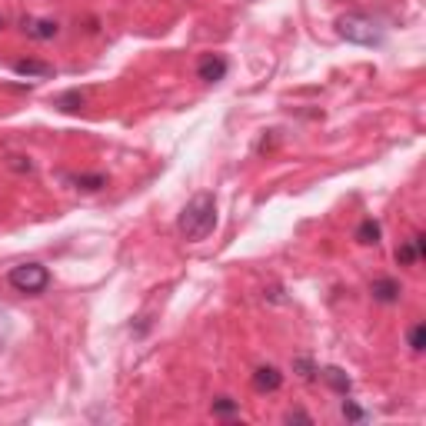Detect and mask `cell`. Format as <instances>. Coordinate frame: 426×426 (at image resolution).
I'll use <instances>...</instances> for the list:
<instances>
[{
	"instance_id": "3957f363",
	"label": "cell",
	"mask_w": 426,
	"mask_h": 426,
	"mask_svg": "<svg viewBox=\"0 0 426 426\" xmlns=\"http://www.w3.org/2000/svg\"><path fill=\"white\" fill-rule=\"evenodd\" d=\"M7 284H11L17 293L37 296L50 286V270H47L44 263H21V267H13L11 274H7Z\"/></svg>"
},
{
	"instance_id": "ffe728a7",
	"label": "cell",
	"mask_w": 426,
	"mask_h": 426,
	"mask_svg": "<svg viewBox=\"0 0 426 426\" xmlns=\"http://www.w3.org/2000/svg\"><path fill=\"white\" fill-rule=\"evenodd\" d=\"M286 423H313V416L303 413V410H290V413H286Z\"/></svg>"
},
{
	"instance_id": "8fae6325",
	"label": "cell",
	"mask_w": 426,
	"mask_h": 426,
	"mask_svg": "<svg viewBox=\"0 0 426 426\" xmlns=\"http://www.w3.org/2000/svg\"><path fill=\"white\" fill-rule=\"evenodd\" d=\"M380 223H376V220H363L360 227H357V243H363V247H376V243H380Z\"/></svg>"
},
{
	"instance_id": "52a82bcc",
	"label": "cell",
	"mask_w": 426,
	"mask_h": 426,
	"mask_svg": "<svg viewBox=\"0 0 426 426\" xmlns=\"http://www.w3.org/2000/svg\"><path fill=\"white\" fill-rule=\"evenodd\" d=\"M423 240H426L423 233H416L413 240H406L403 247H396V263H400V267H413V263L426 253V243Z\"/></svg>"
},
{
	"instance_id": "7c38bea8",
	"label": "cell",
	"mask_w": 426,
	"mask_h": 426,
	"mask_svg": "<svg viewBox=\"0 0 426 426\" xmlns=\"http://www.w3.org/2000/svg\"><path fill=\"white\" fill-rule=\"evenodd\" d=\"M67 180H70L77 190H87V194L100 190V186H107V176L103 174H77V176H67Z\"/></svg>"
},
{
	"instance_id": "ba28073f",
	"label": "cell",
	"mask_w": 426,
	"mask_h": 426,
	"mask_svg": "<svg viewBox=\"0 0 426 426\" xmlns=\"http://www.w3.org/2000/svg\"><path fill=\"white\" fill-rule=\"evenodd\" d=\"M57 21H37V17H27L23 21V33L30 37V40H54L57 37Z\"/></svg>"
},
{
	"instance_id": "9c48e42d",
	"label": "cell",
	"mask_w": 426,
	"mask_h": 426,
	"mask_svg": "<svg viewBox=\"0 0 426 426\" xmlns=\"http://www.w3.org/2000/svg\"><path fill=\"white\" fill-rule=\"evenodd\" d=\"M370 293L376 303H396L400 300V284H396L393 276H380V280H373Z\"/></svg>"
},
{
	"instance_id": "7a4b0ae2",
	"label": "cell",
	"mask_w": 426,
	"mask_h": 426,
	"mask_svg": "<svg viewBox=\"0 0 426 426\" xmlns=\"http://www.w3.org/2000/svg\"><path fill=\"white\" fill-rule=\"evenodd\" d=\"M337 33L347 40V44H360V47H380L383 44L380 23L373 21L370 13H360V11L343 13L337 21Z\"/></svg>"
},
{
	"instance_id": "277c9868",
	"label": "cell",
	"mask_w": 426,
	"mask_h": 426,
	"mask_svg": "<svg viewBox=\"0 0 426 426\" xmlns=\"http://www.w3.org/2000/svg\"><path fill=\"white\" fill-rule=\"evenodd\" d=\"M197 77L203 80V84H217V80H223L227 77V60L220 54H207V57H200V64H197Z\"/></svg>"
},
{
	"instance_id": "2e32d148",
	"label": "cell",
	"mask_w": 426,
	"mask_h": 426,
	"mask_svg": "<svg viewBox=\"0 0 426 426\" xmlns=\"http://www.w3.org/2000/svg\"><path fill=\"white\" fill-rule=\"evenodd\" d=\"M237 413H240L237 400H230V396H220V400H213V416H237Z\"/></svg>"
},
{
	"instance_id": "6da1fadb",
	"label": "cell",
	"mask_w": 426,
	"mask_h": 426,
	"mask_svg": "<svg viewBox=\"0 0 426 426\" xmlns=\"http://www.w3.org/2000/svg\"><path fill=\"white\" fill-rule=\"evenodd\" d=\"M176 227H180V233L186 240L194 243L210 237L213 227H217V200H213V194H197L190 200L184 207V213H180V220H176Z\"/></svg>"
},
{
	"instance_id": "5bb4252c",
	"label": "cell",
	"mask_w": 426,
	"mask_h": 426,
	"mask_svg": "<svg viewBox=\"0 0 426 426\" xmlns=\"http://www.w3.org/2000/svg\"><path fill=\"white\" fill-rule=\"evenodd\" d=\"M54 103H57L60 110H67V113H74V110L84 107V94H80V90H70V94H60Z\"/></svg>"
},
{
	"instance_id": "d6986e66",
	"label": "cell",
	"mask_w": 426,
	"mask_h": 426,
	"mask_svg": "<svg viewBox=\"0 0 426 426\" xmlns=\"http://www.w3.org/2000/svg\"><path fill=\"white\" fill-rule=\"evenodd\" d=\"M343 416L353 420V423H363V420H366V410H360L353 400H343Z\"/></svg>"
},
{
	"instance_id": "30bf717a",
	"label": "cell",
	"mask_w": 426,
	"mask_h": 426,
	"mask_svg": "<svg viewBox=\"0 0 426 426\" xmlns=\"http://www.w3.org/2000/svg\"><path fill=\"white\" fill-rule=\"evenodd\" d=\"M13 74L33 77V80H47V77H54V67L44 64V60H17V64H13Z\"/></svg>"
},
{
	"instance_id": "e0dca14e",
	"label": "cell",
	"mask_w": 426,
	"mask_h": 426,
	"mask_svg": "<svg viewBox=\"0 0 426 426\" xmlns=\"http://www.w3.org/2000/svg\"><path fill=\"white\" fill-rule=\"evenodd\" d=\"M11 310H7V306H0V350H4V343H7V340H11Z\"/></svg>"
},
{
	"instance_id": "ac0fdd59",
	"label": "cell",
	"mask_w": 426,
	"mask_h": 426,
	"mask_svg": "<svg viewBox=\"0 0 426 426\" xmlns=\"http://www.w3.org/2000/svg\"><path fill=\"white\" fill-rule=\"evenodd\" d=\"M7 167H11V170H17V174H33L30 157H17V153H13V157H7Z\"/></svg>"
},
{
	"instance_id": "8992f818",
	"label": "cell",
	"mask_w": 426,
	"mask_h": 426,
	"mask_svg": "<svg viewBox=\"0 0 426 426\" xmlns=\"http://www.w3.org/2000/svg\"><path fill=\"white\" fill-rule=\"evenodd\" d=\"M317 376H320V380H323V383H327L330 390H337L340 396H350V390H353V380H350V376H347V373H343V370H340V366H323V370H320Z\"/></svg>"
},
{
	"instance_id": "9a60e30c",
	"label": "cell",
	"mask_w": 426,
	"mask_h": 426,
	"mask_svg": "<svg viewBox=\"0 0 426 426\" xmlns=\"http://www.w3.org/2000/svg\"><path fill=\"white\" fill-rule=\"evenodd\" d=\"M406 340H410V350H413V353H423V347H426V327H423V323H413V327H410V333H406Z\"/></svg>"
},
{
	"instance_id": "5b68a950",
	"label": "cell",
	"mask_w": 426,
	"mask_h": 426,
	"mask_svg": "<svg viewBox=\"0 0 426 426\" xmlns=\"http://www.w3.org/2000/svg\"><path fill=\"white\" fill-rule=\"evenodd\" d=\"M253 386H257L260 393H276V390L284 386V373L276 370V366H257V373H253Z\"/></svg>"
},
{
	"instance_id": "4fadbf2b",
	"label": "cell",
	"mask_w": 426,
	"mask_h": 426,
	"mask_svg": "<svg viewBox=\"0 0 426 426\" xmlns=\"http://www.w3.org/2000/svg\"><path fill=\"white\" fill-rule=\"evenodd\" d=\"M293 373H300V380H317V363L310 360L306 353H300V357H293Z\"/></svg>"
}]
</instances>
